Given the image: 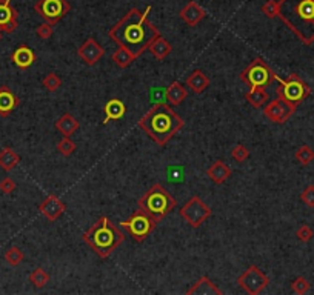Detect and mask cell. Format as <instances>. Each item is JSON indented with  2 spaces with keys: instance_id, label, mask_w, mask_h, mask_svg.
Segmentation results:
<instances>
[{
  "instance_id": "obj_39",
  "label": "cell",
  "mask_w": 314,
  "mask_h": 295,
  "mask_svg": "<svg viewBox=\"0 0 314 295\" xmlns=\"http://www.w3.org/2000/svg\"><path fill=\"white\" fill-rule=\"evenodd\" d=\"M301 200L308 206V208H314V184H310L302 191L301 194Z\"/></svg>"
},
{
  "instance_id": "obj_22",
  "label": "cell",
  "mask_w": 314,
  "mask_h": 295,
  "mask_svg": "<svg viewBox=\"0 0 314 295\" xmlns=\"http://www.w3.org/2000/svg\"><path fill=\"white\" fill-rule=\"evenodd\" d=\"M186 86L190 88L194 94H202L210 86V77L202 69H194L186 77Z\"/></svg>"
},
{
  "instance_id": "obj_2",
  "label": "cell",
  "mask_w": 314,
  "mask_h": 295,
  "mask_svg": "<svg viewBox=\"0 0 314 295\" xmlns=\"http://www.w3.org/2000/svg\"><path fill=\"white\" fill-rule=\"evenodd\" d=\"M183 118L172 110L169 103L163 102L156 103L139 120V128L159 146H165L183 128Z\"/></svg>"
},
{
  "instance_id": "obj_25",
  "label": "cell",
  "mask_w": 314,
  "mask_h": 295,
  "mask_svg": "<svg viewBox=\"0 0 314 295\" xmlns=\"http://www.w3.org/2000/svg\"><path fill=\"white\" fill-rule=\"evenodd\" d=\"M78 121L77 118H74L71 114H64L57 121H56V129L60 131L62 134H64V137H71L77 129H78Z\"/></svg>"
},
{
  "instance_id": "obj_13",
  "label": "cell",
  "mask_w": 314,
  "mask_h": 295,
  "mask_svg": "<svg viewBox=\"0 0 314 295\" xmlns=\"http://www.w3.org/2000/svg\"><path fill=\"white\" fill-rule=\"evenodd\" d=\"M39 211H40V214L45 217L46 220L53 223V222L59 220L60 217H62V214L67 211V205L57 195L50 194L39 205Z\"/></svg>"
},
{
  "instance_id": "obj_37",
  "label": "cell",
  "mask_w": 314,
  "mask_h": 295,
  "mask_svg": "<svg viewBox=\"0 0 314 295\" xmlns=\"http://www.w3.org/2000/svg\"><path fill=\"white\" fill-rule=\"evenodd\" d=\"M36 34H37V37H40L42 40H48V39H51L53 34H54L53 25H51V23H46V22L42 23V25H39L37 29H36Z\"/></svg>"
},
{
  "instance_id": "obj_4",
  "label": "cell",
  "mask_w": 314,
  "mask_h": 295,
  "mask_svg": "<svg viewBox=\"0 0 314 295\" xmlns=\"http://www.w3.org/2000/svg\"><path fill=\"white\" fill-rule=\"evenodd\" d=\"M82 238L100 258H108L125 241V234L108 217H100Z\"/></svg>"
},
{
  "instance_id": "obj_35",
  "label": "cell",
  "mask_w": 314,
  "mask_h": 295,
  "mask_svg": "<svg viewBox=\"0 0 314 295\" xmlns=\"http://www.w3.org/2000/svg\"><path fill=\"white\" fill-rule=\"evenodd\" d=\"M310 289H311V283L307 280L305 277H297L296 280L291 283V291H293L294 294L304 295V294H307Z\"/></svg>"
},
{
  "instance_id": "obj_29",
  "label": "cell",
  "mask_w": 314,
  "mask_h": 295,
  "mask_svg": "<svg viewBox=\"0 0 314 295\" xmlns=\"http://www.w3.org/2000/svg\"><path fill=\"white\" fill-rule=\"evenodd\" d=\"M50 274L46 272L43 268H36L33 272L29 274V282L33 283L37 289H42L43 286H46L50 283Z\"/></svg>"
},
{
  "instance_id": "obj_40",
  "label": "cell",
  "mask_w": 314,
  "mask_h": 295,
  "mask_svg": "<svg viewBox=\"0 0 314 295\" xmlns=\"http://www.w3.org/2000/svg\"><path fill=\"white\" fill-rule=\"evenodd\" d=\"M15 188H17V184H15V181L11 177H5L0 180V191L3 194H11L15 191Z\"/></svg>"
},
{
  "instance_id": "obj_33",
  "label": "cell",
  "mask_w": 314,
  "mask_h": 295,
  "mask_svg": "<svg viewBox=\"0 0 314 295\" xmlns=\"http://www.w3.org/2000/svg\"><path fill=\"white\" fill-rule=\"evenodd\" d=\"M77 149V145L71 140L70 137H64L62 140L57 143V151L62 154V155H65V157H70L71 154H74V151Z\"/></svg>"
},
{
  "instance_id": "obj_27",
  "label": "cell",
  "mask_w": 314,
  "mask_h": 295,
  "mask_svg": "<svg viewBox=\"0 0 314 295\" xmlns=\"http://www.w3.org/2000/svg\"><path fill=\"white\" fill-rule=\"evenodd\" d=\"M245 99L251 106L262 108L266 102H268V92H266V89L262 88V86H256V88H251L246 92Z\"/></svg>"
},
{
  "instance_id": "obj_7",
  "label": "cell",
  "mask_w": 314,
  "mask_h": 295,
  "mask_svg": "<svg viewBox=\"0 0 314 295\" xmlns=\"http://www.w3.org/2000/svg\"><path fill=\"white\" fill-rule=\"evenodd\" d=\"M276 72L271 69V66L260 57L254 59L251 63L240 72V80L246 83L249 88L256 86H270L276 80Z\"/></svg>"
},
{
  "instance_id": "obj_16",
  "label": "cell",
  "mask_w": 314,
  "mask_h": 295,
  "mask_svg": "<svg viewBox=\"0 0 314 295\" xmlns=\"http://www.w3.org/2000/svg\"><path fill=\"white\" fill-rule=\"evenodd\" d=\"M11 60L19 69H28L36 63L37 56L33 50L29 48V46L22 45V46H19V48H15V51L11 54Z\"/></svg>"
},
{
  "instance_id": "obj_8",
  "label": "cell",
  "mask_w": 314,
  "mask_h": 295,
  "mask_svg": "<svg viewBox=\"0 0 314 295\" xmlns=\"http://www.w3.org/2000/svg\"><path fill=\"white\" fill-rule=\"evenodd\" d=\"M156 225H157V222H154L142 209H137L128 220L120 223V226L127 231L131 236V238L137 243L145 241L148 238V236L156 229Z\"/></svg>"
},
{
  "instance_id": "obj_28",
  "label": "cell",
  "mask_w": 314,
  "mask_h": 295,
  "mask_svg": "<svg viewBox=\"0 0 314 295\" xmlns=\"http://www.w3.org/2000/svg\"><path fill=\"white\" fill-rule=\"evenodd\" d=\"M111 59L116 63V66H119L120 69H125V68H128L137 57L131 51H128L127 48H122V46H119V48L114 51Z\"/></svg>"
},
{
  "instance_id": "obj_6",
  "label": "cell",
  "mask_w": 314,
  "mask_h": 295,
  "mask_svg": "<svg viewBox=\"0 0 314 295\" xmlns=\"http://www.w3.org/2000/svg\"><path fill=\"white\" fill-rule=\"evenodd\" d=\"M276 82L279 83V86L276 88L277 97L294 106H299L311 94L310 86L294 72L290 74L288 79H280L279 75H276Z\"/></svg>"
},
{
  "instance_id": "obj_32",
  "label": "cell",
  "mask_w": 314,
  "mask_h": 295,
  "mask_svg": "<svg viewBox=\"0 0 314 295\" xmlns=\"http://www.w3.org/2000/svg\"><path fill=\"white\" fill-rule=\"evenodd\" d=\"M42 85L48 92H54L62 86V79L56 72H50L45 75V79L42 80Z\"/></svg>"
},
{
  "instance_id": "obj_21",
  "label": "cell",
  "mask_w": 314,
  "mask_h": 295,
  "mask_svg": "<svg viewBox=\"0 0 314 295\" xmlns=\"http://www.w3.org/2000/svg\"><path fill=\"white\" fill-rule=\"evenodd\" d=\"M105 118H103V125H106L108 121L113 120H120L127 114V106L120 99H111L108 100V103L105 105Z\"/></svg>"
},
{
  "instance_id": "obj_36",
  "label": "cell",
  "mask_w": 314,
  "mask_h": 295,
  "mask_svg": "<svg viewBox=\"0 0 314 295\" xmlns=\"http://www.w3.org/2000/svg\"><path fill=\"white\" fill-rule=\"evenodd\" d=\"M262 12L268 19L277 17V14H279V2H276V0H268V2H265L262 5Z\"/></svg>"
},
{
  "instance_id": "obj_23",
  "label": "cell",
  "mask_w": 314,
  "mask_h": 295,
  "mask_svg": "<svg viewBox=\"0 0 314 295\" xmlns=\"http://www.w3.org/2000/svg\"><path fill=\"white\" fill-rule=\"evenodd\" d=\"M165 97H166V102L171 105V106H177L180 105L183 100H186L188 97V91L186 88L180 83V82H172L166 91H165Z\"/></svg>"
},
{
  "instance_id": "obj_38",
  "label": "cell",
  "mask_w": 314,
  "mask_h": 295,
  "mask_svg": "<svg viewBox=\"0 0 314 295\" xmlns=\"http://www.w3.org/2000/svg\"><path fill=\"white\" fill-rule=\"evenodd\" d=\"M296 237H297V240L307 243V241H310L314 237V231L308 225H302L299 229L296 231Z\"/></svg>"
},
{
  "instance_id": "obj_18",
  "label": "cell",
  "mask_w": 314,
  "mask_h": 295,
  "mask_svg": "<svg viewBox=\"0 0 314 295\" xmlns=\"http://www.w3.org/2000/svg\"><path fill=\"white\" fill-rule=\"evenodd\" d=\"M20 105V99L8 86H0V117H8Z\"/></svg>"
},
{
  "instance_id": "obj_5",
  "label": "cell",
  "mask_w": 314,
  "mask_h": 295,
  "mask_svg": "<svg viewBox=\"0 0 314 295\" xmlns=\"http://www.w3.org/2000/svg\"><path fill=\"white\" fill-rule=\"evenodd\" d=\"M137 205L139 209L147 212L154 222L159 223L171 211H174L177 201L160 183H156L139 198Z\"/></svg>"
},
{
  "instance_id": "obj_1",
  "label": "cell",
  "mask_w": 314,
  "mask_h": 295,
  "mask_svg": "<svg viewBox=\"0 0 314 295\" xmlns=\"http://www.w3.org/2000/svg\"><path fill=\"white\" fill-rule=\"evenodd\" d=\"M150 12L151 6H147L145 11L137 8L130 9L109 29V39L117 46L131 51L136 57L142 56L148 50L150 43L159 36V29L148 19Z\"/></svg>"
},
{
  "instance_id": "obj_9",
  "label": "cell",
  "mask_w": 314,
  "mask_h": 295,
  "mask_svg": "<svg viewBox=\"0 0 314 295\" xmlns=\"http://www.w3.org/2000/svg\"><path fill=\"white\" fill-rule=\"evenodd\" d=\"M211 214H213L211 208L207 203H203V200L199 195L191 197L179 211V215L194 229L200 228L211 217Z\"/></svg>"
},
{
  "instance_id": "obj_15",
  "label": "cell",
  "mask_w": 314,
  "mask_h": 295,
  "mask_svg": "<svg viewBox=\"0 0 314 295\" xmlns=\"http://www.w3.org/2000/svg\"><path fill=\"white\" fill-rule=\"evenodd\" d=\"M19 12L11 6V0H0V31L6 34L14 33L19 26Z\"/></svg>"
},
{
  "instance_id": "obj_26",
  "label": "cell",
  "mask_w": 314,
  "mask_h": 295,
  "mask_svg": "<svg viewBox=\"0 0 314 295\" xmlns=\"http://www.w3.org/2000/svg\"><path fill=\"white\" fill-rule=\"evenodd\" d=\"M20 163V155L11 148H3L0 151V168L6 173H9L11 169H14Z\"/></svg>"
},
{
  "instance_id": "obj_14",
  "label": "cell",
  "mask_w": 314,
  "mask_h": 295,
  "mask_svg": "<svg viewBox=\"0 0 314 295\" xmlns=\"http://www.w3.org/2000/svg\"><path fill=\"white\" fill-rule=\"evenodd\" d=\"M77 54L83 60V63H86L88 66H94L103 57L105 50L96 39L89 37L83 42V45L80 46V48H78Z\"/></svg>"
},
{
  "instance_id": "obj_10",
  "label": "cell",
  "mask_w": 314,
  "mask_h": 295,
  "mask_svg": "<svg viewBox=\"0 0 314 295\" xmlns=\"http://www.w3.org/2000/svg\"><path fill=\"white\" fill-rule=\"evenodd\" d=\"M237 285L249 295H259L270 285V278L260 268L249 266L246 268L237 278Z\"/></svg>"
},
{
  "instance_id": "obj_34",
  "label": "cell",
  "mask_w": 314,
  "mask_h": 295,
  "mask_svg": "<svg viewBox=\"0 0 314 295\" xmlns=\"http://www.w3.org/2000/svg\"><path fill=\"white\" fill-rule=\"evenodd\" d=\"M231 157H233L234 162L243 163V162H246L249 159V149L245 145H236L231 149Z\"/></svg>"
},
{
  "instance_id": "obj_12",
  "label": "cell",
  "mask_w": 314,
  "mask_h": 295,
  "mask_svg": "<svg viewBox=\"0 0 314 295\" xmlns=\"http://www.w3.org/2000/svg\"><path fill=\"white\" fill-rule=\"evenodd\" d=\"M296 108L294 105L282 100V99H276L273 102H270L268 105L265 106L263 110V116L268 118L273 123H277V125H284L290 120V117L296 113Z\"/></svg>"
},
{
  "instance_id": "obj_30",
  "label": "cell",
  "mask_w": 314,
  "mask_h": 295,
  "mask_svg": "<svg viewBox=\"0 0 314 295\" xmlns=\"http://www.w3.org/2000/svg\"><path fill=\"white\" fill-rule=\"evenodd\" d=\"M294 159L297 163H301L302 166H308L310 163L314 162V149L308 145L301 146L299 149L296 151L294 154Z\"/></svg>"
},
{
  "instance_id": "obj_41",
  "label": "cell",
  "mask_w": 314,
  "mask_h": 295,
  "mask_svg": "<svg viewBox=\"0 0 314 295\" xmlns=\"http://www.w3.org/2000/svg\"><path fill=\"white\" fill-rule=\"evenodd\" d=\"M3 39V34H2V31H0V40H2Z\"/></svg>"
},
{
  "instance_id": "obj_19",
  "label": "cell",
  "mask_w": 314,
  "mask_h": 295,
  "mask_svg": "<svg viewBox=\"0 0 314 295\" xmlns=\"http://www.w3.org/2000/svg\"><path fill=\"white\" fill-rule=\"evenodd\" d=\"M186 294L190 295H222L224 291L221 288H217L208 277H200L199 280L186 291Z\"/></svg>"
},
{
  "instance_id": "obj_17",
  "label": "cell",
  "mask_w": 314,
  "mask_h": 295,
  "mask_svg": "<svg viewBox=\"0 0 314 295\" xmlns=\"http://www.w3.org/2000/svg\"><path fill=\"white\" fill-rule=\"evenodd\" d=\"M205 15H207L205 9L196 2H190L188 5H185L179 12V17L190 26H197L203 19H205Z\"/></svg>"
},
{
  "instance_id": "obj_20",
  "label": "cell",
  "mask_w": 314,
  "mask_h": 295,
  "mask_svg": "<svg viewBox=\"0 0 314 295\" xmlns=\"http://www.w3.org/2000/svg\"><path fill=\"white\" fill-rule=\"evenodd\" d=\"M207 174H208V177H210L216 184H222V183H225V181L231 177L233 171H231V168H230L224 160H216V162L207 169Z\"/></svg>"
},
{
  "instance_id": "obj_31",
  "label": "cell",
  "mask_w": 314,
  "mask_h": 295,
  "mask_svg": "<svg viewBox=\"0 0 314 295\" xmlns=\"http://www.w3.org/2000/svg\"><path fill=\"white\" fill-rule=\"evenodd\" d=\"M23 260H25V254L19 249L17 246H11L9 249L5 252V261L12 268L19 266Z\"/></svg>"
},
{
  "instance_id": "obj_3",
  "label": "cell",
  "mask_w": 314,
  "mask_h": 295,
  "mask_svg": "<svg viewBox=\"0 0 314 295\" xmlns=\"http://www.w3.org/2000/svg\"><path fill=\"white\" fill-rule=\"evenodd\" d=\"M277 17L302 43H314V0H280Z\"/></svg>"
},
{
  "instance_id": "obj_11",
  "label": "cell",
  "mask_w": 314,
  "mask_h": 295,
  "mask_svg": "<svg viewBox=\"0 0 314 295\" xmlns=\"http://www.w3.org/2000/svg\"><path fill=\"white\" fill-rule=\"evenodd\" d=\"M34 9L46 23L56 25L70 12L71 5L67 0H37Z\"/></svg>"
},
{
  "instance_id": "obj_24",
  "label": "cell",
  "mask_w": 314,
  "mask_h": 295,
  "mask_svg": "<svg viewBox=\"0 0 314 295\" xmlns=\"http://www.w3.org/2000/svg\"><path fill=\"white\" fill-rule=\"evenodd\" d=\"M148 51L154 56V59H157V60H165V59L169 56V53L172 51V46H171V43H169L166 39H163V37L159 34V36H157V37L150 43Z\"/></svg>"
}]
</instances>
